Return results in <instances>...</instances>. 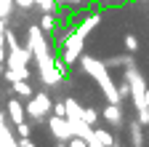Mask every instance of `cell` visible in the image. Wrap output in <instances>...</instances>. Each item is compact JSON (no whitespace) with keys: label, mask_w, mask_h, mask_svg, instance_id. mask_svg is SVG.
<instances>
[{"label":"cell","mask_w":149,"mask_h":147,"mask_svg":"<svg viewBox=\"0 0 149 147\" xmlns=\"http://www.w3.org/2000/svg\"><path fill=\"white\" fill-rule=\"evenodd\" d=\"M29 59H32V51H29V46H11L8 48V53H6V80H22V78H27L29 72H27V64H29Z\"/></svg>","instance_id":"obj_1"},{"label":"cell","mask_w":149,"mask_h":147,"mask_svg":"<svg viewBox=\"0 0 149 147\" xmlns=\"http://www.w3.org/2000/svg\"><path fill=\"white\" fill-rule=\"evenodd\" d=\"M80 118H83L85 123H91V126H93V123H96V118H99V113H96L93 107H83V115H80Z\"/></svg>","instance_id":"obj_15"},{"label":"cell","mask_w":149,"mask_h":147,"mask_svg":"<svg viewBox=\"0 0 149 147\" xmlns=\"http://www.w3.org/2000/svg\"><path fill=\"white\" fill-rule=\"evenodd\" d=\"M67 120H69V128H72V136H83V139H91L93 136L91 123H85L83 118H67Z\"/></svg>","instance_id":"obj_5"},{"label":"cell","mask_w":149,"mask_h":147,"mask_svg":"<svg viewBox=\"0 0 149 147\" xmlns=\"http://www.w3.org/2000/svg\"><path fill=\"white\" fill-rule=\"evenodd\" d=\"M6 62V51H3V46H0V64Z\"/></svg>","instance_id":"obj_27"},{"label":"cell","mask_w":149,"mask_h":147,"mask_svg":"<svg viewBox=\"0 0 149 147\" xmlns=\"http://www.w3.org/2000/svg\"><path fill=\"white\" fill-rule=\"evenodd\" d=\"M112 126H120L123 123V113H120V104H107V110H104V113H101Z\"/></svg>","instance_id":"obj_8"},{"label":"cell","mask_w":149,"mask_h":147,"mask_svg":"<svg viewBox=\"0 0 149 147\" xmlns=\"http://www.w3.org/2000/svg\"><path fill=\"white\" fill-rule=\"evenodd\" d=\"M48 128L56 142H69L72 139V128H69V120L61 118V115H51L48 118Z\"/></svg>","instance_id":"obj_4"},{"label":"cell","mask_w":149,"mask_h":147,"mask_svg":"<svg viewBox=\"0 0 149 147\" xmlns=\"http://www.w3.org/2000/svg\"><path fill=\"white\" fill-rule=\"evenodd\" d=\"M67 147H88V142H85L83 136H72V139L67 142Z\"/></svg>","instance_id":"obj_20"},{"label":"cell","mask_w":149,"mask_h":147,"mask_svg":"<svg viewBox=\"0 0 149 147\" xmlns=\"http://www.w3.org/2000/svg\"><path fill=\"white\" fill-rule=\"evenodd\" d=\"M13 3H16V6H19V8H29V6H32V3H35V0H13Z\"/></svg>","instance_id":"obj_24"},{"label":"cell","mask_w":149,"mask_h":147,"mask_svg":"<svg viewBox=\"0 0 149 147\" xmlns=\"http://www.w3.org/2000/svg\"><path fill=\"white\" fill-rule=\"evenodd\" d=\"M136 115H139L136 120H139L141 126H149V107H139V110H136Z\"/></svg>","instance_id":"obj_17"},{"label":"cell","mask_w":149,"mask_h":147,"mask_svg":"<svg viewBox=\"0 0 149 147\" xmlns=\"http://www.w3.org/2000/svg\"><path fill=\"white\" fill-rule=\"evenodd\" d=\"M16 136H19V139L32 136V126H29V123H24V120H22V123H16Z\"/></svg>","instance_id":"obj_14"},{"label":"cell","mask_w":149,"mask_h":147,"mask_svg":"<svg viewBox=\"0 0 149 147\" xmlns=\"http://www.w3.org/2000/svg\"><path fill=\"white\" fill-rule=\"evenodd\" d=\"M19 147H35V142L27 136V139H19Z\"/></svg>","instance_id":"obj_25"},{"label":"cell","mask_w":149,"mask_h":147,"mask_svg":"<svg viewBox=\"0 0 149 147\" xmlns=\"http://www.w3.org/2000/svg\"><path fill=\"white\" fill-rule=\"evenodd\" d=\"M24 115H27V113H24L22 102H19V99H11V102H8V118H11L13 123H22Z\"/></svg>","instance_id":"obj_7"},{"label":"cell","mask_w":149,"mask_h":147,"mask_svg":"<svg viewBox=\"0 0 149 147\" xmlns=\"http://www.w3.org/2000/svg\"><path fill=\"white\" fill-rule=\"evenodd\" d=\"M112 147H115V144H112Z\"/></svg>","instance_id":"obj_30"},{"label":"cell","mask_w":149,"mask_h":147,"mask_svg":"<svg viewBox=\"0 0 149 147\" xmlns=\"http://www.w3.org/2000/svg\"><path fill=\"white\" fill-rule=\"evenodd\" d=\"M117 94H120V99H125V96H130V83L125 80L123 86H117Z\"/></svg>","instance_id":"obj_22"},{"label":"cell","mask_w":149,"mask_h":147,"mask_svg":"<svg viewBox=\"0 0 149 147\" xmlns=\"http://www.w3.org/2000/svg\"><path fill=\"white\" fill-rule=\"evenodd\" d=\"M51 110H53V115H61V118H67V107H64V102H59V104H53Z\"/></svg>","instance_id":"obj_23"},{"label":"cell","mask_w":149,"mask_h":147,"mask_svg":"<svg viewBox=\"0 0 149 147\" xmlns=\"http://www.w3.org/2000/svg\"><path fill=\"white\" fill-rule=\"evenodd\" d=\"M125 48H128V51H136V48H139V40L133 38V35H125Z\"/></svg>","instance_id":"obj_21"},{"label":"cell","mask_w":149,"mask_h":147,"mask_svg":"<svg viewBox=\"0 0 149 147\" xmlns=\"http://www.w3.org/2000/svg\"><path fill=\"white\" fill-rule=\"evenodd\" d=\"M53 27H56V16H53V11H43V19H40V30L51 32Z\"/></svg>","instance_id":"obj_11"},{"label":"cell","mask_w":149,"mask_h":147,"mask_svg":"<svg viewBox=\"0 0 149 147\" xmlns=\"http://www.w3.org/2000/svg\"><path fill=\"white\" fill-rule=\"evenodd\" d=\"M83 40H85V38H83L80 32H72L69 38L64 40V56H61L64 62H61V64L69 67V64H74V62L80 59V53H83Z\"/></svg>","instance_id":"obj_3"},{"label":"cell","mask_w":149,"mask_h":147,"mask_svg":"<svg viewBox=\"0 0 149 147\" xmlns=\"http://www.w3.org/2000/svg\"><path fill=\"white\" fill-rule=\"evenodd\" d=\"M11 88H13V94H16V96H22V99H29V96L35 94V91H32V86L27 83V78L13 80V83H11Z\"/></svg>","instance_id":"obj_6"},{"label":"cell","mask_w":149,"mask_h":147,"mask_svg":"<svg viewBox=\"0 0 149 147\" xmlns=\"http://www.w3.org/2000/svg\"><path fill=\"white\" fill-rule=\"evenodd\" d=\"M37 6H40V11H53L56 8V0H35Z\"/></svg>","instance_id":"obj_18"},{"label":"cell","mask_w":149,"mask_h":147,"mask_svg":"<svg viewBox=\"0 0 149 147\" xmlns=\"http://www.w3.org/2000/svg\"><path fill=\"white\" fill-rule=\"evenodd\" d=\"M56 147H67V142H59V144H56Z\"/></svg>","instance_id":"obj_28"},{"label":"cell","mask_w":149,"mask_h":147,"mask_svg":"<svg viewBox=\"0 0 149 147\" xmlns=\"http://www.w3.org/2000/svg\"><path fill=\"white\" fill-rule=\"evenodd\" d=\"M64 107H67V118H80V115H83V107L74 102V99H67Z\"/></svg>","instance_id":"obj_12"},{"label":"cell","mask_w":149,"mask_h":147,"mask_svg":"<svg viewBox=\"0 0 149 147\" xmlns=\"http://www.w3.org/2000/svg\"><path fill=\"white\" fill-rule=\"evenodd\" d=\"M93 136H96L104 147H112V144H115V139H112V134L109 131H101V128H99V131H93Z\"/></svg>","instance_id":"obj_13"},{"label":"cell","mask_w":149,"mask_h":147,"mask_svg":"<svg viewBox=\"0 0 149 147\" xmlns=\"http://www.w3.org/2000/svg\"><path fill=\"white\" fill-rule=\"evenodd\" d=\"M144 104H146V107H149V88H146V91H144Z\"/></svg>","instance_id":"obj_26"},{"label":"cell","mask_w":149,"mask_h":147,"mask_svg":"<svg viewBox=\"0 0 149 147\" xmlns=\"http://www.w3.org/2000/svg\"><path fill=\"white\" fill-rule=\"evenodd\" d=\"M11 13V0H0V19H6Z\"/></svg>","instance_id":"obj_19"},{"label":"cell","mask_w":149,"mask_h":147,"mask_svg":"<svg viewBox=\"0 0 149 147\" xmlns=\"http://www.w3.org/2000/svg\"><path fill=\"white\" fill-rule=\"evenodd\" d=\"M130 144H133V147H144V131H141L139 120L130 123Z\"/></svg>","instance_id":"obj_9"},{"label":"cell","mask_w":149,"mask_h":147,"mask_svg":"<svg viewBox=\"0 0 149 147\" xmlns=\"http://www.w3.org/2000/svg\"><path fill=\"white\" fill-rule=\"evenodd\" d=\"M69 3H80V0H69Z\"/></svg>","instance_id":"obj_29"},{"label":"cell","mask_w":149,"mask_h":147,"mask_svg":"<svg viewBox=\"0 0 149 147\" xmlns=\"http://www.w3.org/2000/svg\"><path fill=\"white\" fill-rule=\"evenodd\" d=\"M99 22H101V16H99V13H93V16H88V19H85V22L80 24V30H77V32L83 35V38H85V35H88V32H91L93 27H96Z\"/></svg>","instance_id":"obj_10"},{"label":"cell","mask_w":149,"mask_h":147,"mask_svg":"<svg viewBox=\"0 0 149 147\" xmlns=\"http://www.w3.org/2000/svg\"><path fill=\"white\" fill-rule=\"evenodd\" d=\"M51 99H48V94H32L29 99H27V107H24V113L32 118V120H43V115L45 113H51Z\"/></svg>","instance_id":"obj_2"},{"label":"cell","mask_w":149,"mask_h":147,"mask_svg":"<svg viewBox=\"0 0 149 147\" xmlns=\"http://www.w3.org/2000/svg\"><path fill=\"white\" fill-rule=\"evenodd\" d=\"M133 62V56H117V59H109V62H104L107 64V70L109 67H123V64H130Z\"/></svg>","instance_id":"obj_16"}]
</instances>
